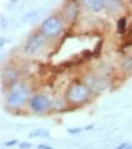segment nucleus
I'll list each match as a JSON object with an SVG mask.
<instances>
[{
  "label": "nucleus",
  "mask_w": 132,
  "mask_h": 149,
  "mask_svg": "<svg viewBox=\"0 0 132 149\" xmlns=\"http://www.w3.org/2000/svg\"><path fill=\"white\" fill-rule=\"evenodd\" d=\"M125 28H126V18L122 17L120 21H119V26H117V32L119 33H124Z\"/></svg>",
  "instance_id": "f257e3e1"
},
{
  "label": "nucleus",
  "mask_w": 132,
  "mask_h": 149,
  "mask_svg": "<svg viewBox=\"0 0 132 149\" xmlns=\"http://www.w3.org/2000/svg\"><path fill=\"white\" fill-rule=\"evenodd\" d=\"M81 131V128H68V132L70 133H78Z\"/></svg>",
  "instance_id": "f03ea898"
},
{
  "label": "nucleus",
  "mask_w": 132,
  "mask_h": 149,
  "mask_svg": "<svg viewBox=\"0 0 132 149\" xmlns=\"http://www.w3.org/2000/svg\"><path fill=\"white\" fill-rule=\"evenodd\" d=\"M38 149H53L52 147H48V146H45V144H41L39 147H38Z\"/></svg>",
  "instance_id": "7ed1b4c3"
},
{
  "label": "nucleus",
  "mask_w": 132,
  "mask_h": 149,
  "mask_svg": "<svg viewBox=\"0 0 132 149\" xmlns=\"http://www.w3.org/2000/svg\"><path fill=\"white\" fill-rule=\"evenodd\" d=\"M16 142H17V141H15V139H14V141H10V142H8V143H6V146H8V147H10V146H14V144L16 143Z\"/></svg>",
  "instance_id": "20e7f679"
},
{
  "label": "nucleus",
  "mask_w": 132,
  "mask_h": 149,
  "mask_svg": "<svg viewBox=\"0 0 132 149\" xmlns=\"http://www.w3.org/2000/svg\"><path fill=\"white\" fill-rule=\"evenodd\" d=\"M20 147H21V148H29V147H31V144H29V143H22Z\"/></svg>",
  "instance_id": "39448f33"
},
{
  "label": "nucleus",
  "mask_w": 132,
  "mask_h": 149,
  "mask_svg": "<svg viewBox=\"0 0 132 149\" xmlns=\"http://www.w3.org/2000/svg\"><path fill=\"white\" fill-rule=\"evenodd\" d=\"M126 147H127V143H124V144H120L116 149H124V148H126Z\"/></svg>",
  "instance_id": "423d86ee"
}]
</instances>
